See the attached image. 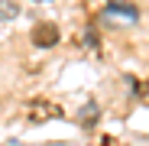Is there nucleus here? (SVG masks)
<instances>
[{
    "label": "nucleus",
    "mask_w": 149,
    "mask_h": 146,
    "mask_svg": "<svg viewBox=\"0 0 149 146\" xmlns=\"http://www.w3.org/2000/svg\"><path fill=\"white\" fill-rule=\"evenodd\" d=\"M33 42H36L39 49H45V45H55V42H58V29L52 26V23H39V26L33 29Z\"/></svg>",
    "instance_id": "1"
},
{
    "label": "nucleus",
    "mask_w": 149,
    "mask_h": 146,
    "mask_svg": "<svg viewBox=\"0 0 149 146\" xmlns=\"http://www.w3.org/2000/svg\"><path fill=\"white\" fill-rule=\"evenodd\" d=\"M104 13H107V16H123V20H130V23H133V20L139 16V10H136L133 3H120V0L107 3V7H104Z\"/></svg>",
    "instance_id": "2"
},
{
    "label": "nucleus",
    "mask_w": 149,
    "mask_h": 146,
    "mask_svg": "<svg viewBox=\"0 0 149 146\" xmlns=\"http://www.w3.org/2000/svg\"><path fill=\"white\" fill-rule=\"evenodd\" d=\"M16 16H19L16 0H0V20H16Z\"/></svg>",
    "instance_id": "3"
},
{
    "label": "nucleus",
    "mask_w": 149,
    "mask_h": 146,
    "mask_svg": "<svg viewBox=\"0 0 149 146\" xmlns=\"http://www.w3.org/2000/svg\"><path fill=\"white\" fill-rule=\"evenodd\" d=\"M33 120L39 124V120H45V117H58V107H52V104H33Z\"/></svg>",
    "instance_id": "4"
},
{
    "label": "nucleus",
    "mask_w": 149,
    "mask_h": 146,
    "mask_svg": "<svg viewBox=\"0 0 149 146\" xmlns=\"http://www.w3.org/2000/svg\"><path fill=\"white\" fill-rule=\"evenodd\" d=\"M94 120H97V107H94V104H88V107H84V114H81V124H84V127H94Z\"/></svg>",
    "instance_id": "5"
},
{
    "label": "nucleus",
    "mask_w": 149,
    "mask_h": 146,
    "mask_svg": "<svg viewBox=\"0 0 149 146\" xmlns=\"http://www.w3.org/2000/svg\"><path fill=\"white\" fill-rule=\"evenodd\" d=\"M36 3H45V0H36Z\"/></svg>",
    "instance_id": "6"
}]
</instances>
